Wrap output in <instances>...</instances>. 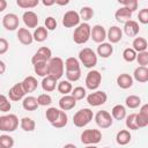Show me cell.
<instances>
[{"mask_svg": "<svg viewBox=\"0 0 148 148\" xmlns=\"http://www.w3.org/2000/svg\"><path fill=\"white\" fill-rule=\"evenodd\" d=\"M86 148H98V147H96L95 145H90V146H87Z\"/></svg>", "mask_w": 148, "mask_h": 148, "instance_id": "obj_58", "label": "cell"}, {"mask_svg": "<svg viewBox=\"0 0 148 148\" xmlns=\"http://www.w3.org/2000/svg\"><path fill=\"white\" fill-rule=\"evenodd\" d=\"M71 95L76 99V101H80V99H83L86 96H87V91L83 87H75L74 89H72L71 91Z\"/></svg>", "mask_w": 148, "mask_h": 148, "instance_id": "obj_42", "label": "cell"}, {"mask_svg": "<svg viewBox=\"0 0 148 148\" xmlns=\"http://www.w3.org/2000/svg\"><path fill=\"white\" fill-rule=\"evenodd\" d=\"M141 104V98L136 95H130L125 99V105L130 109H136Z\"/></svg>", "mask_w": 148, "mask_h": 148, "instance_id": "obj_34", "label": "cell"}, {"mask_svg": "<svg viewBox=\"0 0 148 148\" xmlns=\"http://www.w3.org/2000/svg\"><path fill=\"white\" fill-rule=\"evenodd\" d=\"M106 101H108V95L105 91L102 90H95L87 96V102L91 106H101L105 104Z\"/></svg>", "mask_w": 148, "mask_h": 148, "instance_id": "obj_9", "label": "cell"}, {"mask_svg": "<svg viewBox=\"0 0 148 148\" xmlns=\"http://www.w3.org/2000/svg\"><path fill=\"white\" fill-rule=\"evenodd\" d=\"M79 61L86 68H92L97 65V54L90 47H83L79 52Z\"/></svg>", "mask_w": 148, "mask_h": 148, "instance_id": "obj_2", "label": "cell"}, {"mask_svg": "<svg viewBox=\"0 0 148 148\" xmlns=\"http://www.w3.org/2000/svg\"><path fill=\"white\" fill-rule=\"evenodd\" d=\"M79 13L75 10H67L62 16V25L65 28H76L80 24Z\"/></svg>", "mask_w": 148, "mask_h": 148, "instance_id": "obj_10", "label": "cell"}, {"mask_svg": "<svg viewBox=\"0 0 148 148\" xmlns=\"http://www.w3.org/2000/svg\"><path fill=\"white\" fill-rule=\"evenodd\" d=\"M135 60L138 61V64H139L140 66L147 67V65H148V51H143V52L136 53Z\"/></svg>", "mask_w": 148, "mask_h": 148, "instance_id": "obj_46", "label": "cell"}, {"mask_svg": "<svg viewBox=\"0 0 148 148\" xmlns=\"http://www.w3.org/2000/svg\"><path fill=\"white\" fill-rule=\"evenodd\" d=\"M104 148H110V147H104Z\"/></svg>", "mask_w": 148, "mask_h": 148, "instance_id": "obj_60", "label": "cell"}, {"mask_svg": "<svg viewBox=\"0 0 148 148\" xmlns=\"http://www.w3.org/2000/svg\"><path fill=\"white\" fill-rule=\"evenodd\" d=\"M44 27H45V29L49 31V30H54L56 28H57V25H58V23H57V20L54 18V17H52V16H47L46 18H45V21H44Z\"/></svg>", "mask_w": 148, "mask_h": 148, "instance_id": "obj_48", "label": "cell"}, {"mask_svg": "<svg viewBox=\"0 0 148 148\" xmlns=\"http://www.w3.org/2000/svg\"><path fill=\"white\" fill-rule=\"evenodd\" d=\"M47 65H49V75L53 76L57 80H59L64 75L65 65H64V60L60 57H52L49 60Z\"/></svg>", "mask_w": 148, "mask_h": 148, "instance_id": "obj_4", "label": "cell"}, {"mask_svg": "<svg viewBox=\"0 0 148 148\" xmlns=\"http://www.w3.org/2000/svg\"><path fill=\"white\" fill-rule=\"evenodd\" d=\"M40 84H42V89H43L44 91H46V92H51V91H53V90L57 88L58 80L54 79V77L51 76V75H47V76L43 77Z\"/></svg>", "mask_w": 148, "mask_h": 148, "instance_id": "obj_22", "label": "cell"}, {"mask_svg": "<svg viewBox=\"0 0 148 148\" xmlns=\"http://www.w3.org/2000/svg\"><path fill=\"white\" fill-rule=\"evenodd\" d=\"M9 49V43L6 38L0 37V54H5Z\"/></svg>", "mask_w": 148, "mask_h": 148, "instance_id": "obj_51", "label": "cell"}, {"mask_svg": "<svg viewBox=\"0 0 148 148\" xmlns=\"http://www.w3.org/2000/svg\"><path fill=\"white\" fill-rule=\"evenodd\" d=\"M147 47H148V43H147L146 38H143V37H135L132 42V49L136 53L147 51Z\"/></svg>", "mask_w": 148, "mask_h": 148, "instance_id": "obj_26", "label": "cell"}, {"mask_svg": "<svg viewBox=\"0 0 148 148\" xmlns=\"http://www.w3.org/2000/svg\"><path fill=\"white\" fill-rule=\"evenodd\" d=\"M42 2H43L44 6H52V5H54V0H43Z\"/></svg>", "mask_w": 148, "mask_h": 148, "instance_id": "obj_55", "label": "cell"}, {"mask_svg": "<svg viewBox=\"0 0 148 148\" xmlns=\"http://www.w3.org/2000/svg\"><path fill=\"white\" fill-rule=\"evenodd\" d=\"M97 56H99L101 58H109L112 53H113V46L110 43H101L97 46Z\"/></svg>", "mask_w": 148, "mask_h": 148, "instance_id": "obj_24", "label": "cell"}, {"mask_svg": "<svg viewBox=\"0 0 148 148\" xmlns=\"http://www.w3.org/2000/svg\"><path fill=\"white\" fill-rule=\"evenodd\" d=\"M20 126H21V128H22L23 131H25V132H32V131H35V128H36V123H35V120H34L32 118H30V117H23V118L20 120Z\"/></svg>", "mask_w": 148, "mask_h": 148, "instance_id": "obj_32", "label": "cell"}, {"mask_svg": "<svg viewBox=\"0 0 148 148\" xmlns=\"http://www.w3.org/2000/svg\"><path fill=\"white\" fill-rule=\"evenodd\" d=\"M111 117L116 120H123L126 118V108L121 104H117L111 110Z\"/></svg>", "mask_w": 148, "mask_h": 148, "instance_id": "obj_29", "label": "cell"}, {"mask_svg": "<svg viewBox=\"0 0 148 148\" xmlns=\"http://www.w3.org/2000/svg\"><path fill=\"white\" fill-rule=\"evenodd\" d=\"M95 121H96V125L99 127V128H109L112 126L113 124V118L111 117L110 112L105 111V110H101L98 111L96 114H95Z\"/></svg>", "mask_w": 148, "mask_h": 148, "instance_id": "obj_8", "label": "cell"}, {"mask_svg": "<svg viewBox=\"0 0 148 148\" xmlns=\"http://www.w3.org/2000/svg\"><path fill=\"white\" fill-rule=\"evenodd\" d=\"M21 83H22V87H23V89H24L25 94L35 91V90L37 89V87H38L37 79H36L35 76H32V75H29V76L24 77V79H23V81H22Z\"/></svg>", "mask_w": 148, "mask_h": 148, "instance_id": "obj_21", "label": "cell"}, {"mask_svg": "<svg viewBox=\"0 0 148 148\" xmlns=\"http://www.w3.org/2000/svg\"><path fill=\"white\" fill-rule=\"evenodd\" d=\"M120 3L123 5V7L127 8L131 13L135 12L138 9V5H139L138 0H124V1H120Z\"/></svg>", "mask_w": 148, "mask_h": 148, "instance_id": "obj_47", "label": "cell"}, {"mask_svg": "<svg viewBox=\"0 0 148 148\" xmlns=\"http://www.w3.org/2000/svg\"><path fill=\"white\" fill-rule=\"evenodd\" d=\"M22 106L27 111H35L39 106L37 103V98L34 96H27L22 99Z\"/></svg>", "mask_w": 148, "mask_h": 148, "instance_id": "obj_28", "label": "cell"}, {"mask_svg": "<svg viewBox=\"0 0 148 148\" xmlns=\"http://www.w3.org/2000/svg\"><path fill=\"white\" fill-rule=\"evenodd\" d=\"M52 58V51L47 46H42L37 50V52L32 56L31 62L32 65L37 62H49V60Z\"/></svg>", "mask_w": 148, "mask_h": 148, "instance_id": "obj_11", "label": "cell"}, {"mask_svg": "<svg viewBox=\"0 0 148 148\" xmlns=\"http://www.w3.org/2000/svg\"><path fill=\"white\" fill-rule=\"evenodd\" d=\"M101 82H102V74L98 71L92 69L88 72L86 76V87L89 90L91 91L97 90V88L101 86Z\"/></svg>", "mask_w": 148, "mask_h": 148, "instance_id": "obj_7", "label": "cell"}, {"mask_svg": "<svg viewBox=\"0 0 148 148\" xmlns=\"http://www.w3.org/2000/svg\"><path fill=\"white\" fill-rule=\"evenodd\" d=\"M62 148H77L75 145H73V143H67V145H65Z\"/></svg>", "mask_w": 148, "mask_h": 148, "instance_id": "obj_57", "label": "cell"}, {"mask_svg": "<svg viewBox=\"0 0 148 148\" xmlns=\"http://www.w3.org/2000/svg\"><path fill=\"white\" fill-rule=\"evenodd\" d=\"M79 16H80V20H83L84 22L89 21L94 16V9L89 6H84L80 9V13H79Z\"/></svg>", "mask_w": 148, "mask_h": 148, "instance_id": "obj_35", "label": "cell"}, {"mask_svg": "<svg viewBox=\"0 0 148 148\" xmlns=\"http://www.w3.org/2000/svg\"><path fill=\"white\" fill-rule=\"evenodd\" d=\"M0 146H2L3 148H13L14 139L8 134H2L0 135Z\"/></svg>", "mask_w": 148, "mask_h": 148, "instance_id": "obj_44", "label": "cell"}, {"mask_svg": "<svg viewBox=\"0 0 148 148\" xmlns=\"http://www.w3.org/2000/svg\"><path fill=\"white\" fill-rule=\"evenodd\" d=\"M0 148H3V147H2V146H0Z\"/></svg>", "mask_w": 148, "mask_h": 148, "instance_id": "obj_59", "label": "cell"}, {"mask_svg": "<svg viewBox=\"0 0 148 148\" xmlns=\"http://www.w3.org/2000/svg\"><path fill=\"white\" fill-rule=\"evenodd\" d=\"M139 114H140L141 117H143L145 119H148V104H143V105L140 108Z\"/></svg>", "mask_w": 148, "mask_h": 148, "instance_id": "obj_52", "label": "cell"}, {"mask_svg": "<svg viewBox=\"0 0 148 148\" xmlns=\"http://www.w3.org/2000/svg\"><path fill=\"white\" fill-rule=\"evenodd\" d=\"M133 80L140 82V83H146L148 81V68L143 66H138L134 72H133Z\"/></svg>", "mask_w": 148, "mask_h": 148, "instance_id": "obj_20", "label": "cell"}, {"mask_svg": "<svg viewBox=\"0 0 148 148\" xmlns=\"http://www.w3.org/2000/svg\"><path fill=\"white\" fill-rule=\"evenodd\" d=\"M12 109V104L6 95L0 94V111L1 112H9Z\"/></svg>", "mask_w": 148, "mask_h": 148, "instance_id": "obj_43", "label": "cell"}, {"mask_svg": "<svg viewBox=\"0 0 148 148\" xmlns=\"http://www.w3.org/2000/svg\"><path fill=\"white\" fill-rule=\"evenodd\" d=\"M132 135L128 130H120L116 135V141L119 146H126L127 143H130Z\"/></svg>", "mask_w": 148, "mask_h": 148, "instance_id": "obj_27", "label": "cell"}, {"mask_svg": "<svg viewBox=\"0 0 148 148\" xmlns=\"http://www.w3.org/2000/svg\"><path fill=\"white\" fill-rule=\"evenodd\" d=\"M90 38L95 42V43H104L105 38H106V30L104 29L103 25L101 24H96L94 27H91V31H90Z\"/></svg>", "mask_w": 148, "mask_h": 148, "instance_id": "obj_13", "label": "cell"}, {"mask_svg": "<svg viewBox=\"0 0 148 148\" xmlns=\"http://www.w3.org/2000/svg\"><path fill=\"white\" fill-rule=\"evenodd\" d=\"M5 72H6V64L2 60H0V75H2Z\"/></svg>", "mask_w": 148, "mask_h": 148, "instance_id": "obj_54", "label": "cell"}, {"mask_svg": "<svg viewBox=\"0 0 148 148\" xmlns=\"http://www.w3.org/2000/svg\"><path fill=\"white\" fill-rule=\"evenodd\" d=\"M20 21H18V16L14 13H8L2 17V25L6 30L8 31H14L18 28Z\"/></svg>", "mask_w": 148, "mask_h": 148, "instance_id": "obj_12", "label": "cell"}, {"mask_svg": "<svg viewBox=\"0 0 148 148\" xmlns=\"http://www.w3.org/2000/svg\"><path fill=\"white\" fill-rule=\"evenodd\" d=\"M57 89H58V91H59L60 94H62V95H69V92L72 91L73 87H72V83H71L69 81L62 80V81H60V82L57 84Z\"/></svg>", "mask_w": 148, "mask_h": 148, "instance_id": "obj_36", "label": "cell"}, {"mask_svg": "<svg viewBox=\"0 0 148 148\" xmlns=\"http://www.w3.org/2000/svg\"><path fill=\"white\" fill-rule=\"evenodd\" d=\"M25 96V91L22 87V83L18 82V83H15L8 91V97L10 101L13 102H18L21 99H23Z\"/></svg>", "mask_w": 148, "mask_h": 148, "instance_id": "obj_14", "label": "cell"}, {"mask_svg": "<svg viewBox=\"0 0 148 148\" xmlns=\"http://www.w3.org/2000/svg\"><path fill=\"white\" fill-rule=\"evenodd\" d=\"M90 31H91V27L89 23L87 22H82L80 23L73 32V40L76 44H84L90 39Z\"/></svg>", "mask_w": 148, "mask_h": 148, "instance_id": "obj_1", "label": "cell"}, {"mask_svg": "<svg viewBox=\"0 0 148 148\" xmlns=\"http://www.w3.org/2000/svg\"><path fill=\"white\" fill-rule=\"evenodd\" d=\"M54 3H56V5H60V6H65V5H68V3H69V1H68V0H65V1L54 0Z\"/></svg>", "mask_w": 148, "mask_h": 148, "instance_id": "obj_56", "label": "cell"}, {"mask_svg": "<svg viewBox=\"0 0 148 148\" xmlns=\"http://www.w3.org/2000/svg\"><path fill=\"white\" fill-rule=\"evenodd\" d=\"M18 118L14 113L0 116V131L2 132H14L18 127Z\"/></svg>", "mask_w": 148, "mask_h": 148, "instance_id": "obj_3", "label": "cell"}, {"mask_svg": "<svg viewBox=\"0 0 148 148\" xmlns=\"http://www.w3.org/2000/svg\"><path fill=\"white\" fill-rule=\"evenodd\" d=\"M123 58L125 61L127 62H133L135 61V58H136V52L132 49V47H127L123 51Z\"/></svg>", "mask_w": 148, "mask_h": 148, "instance_id": "obj_41", "label": "cell"}, {"mask_svg": "<svg viewBox=\"0 0 148 148\" xmlns=\"http://www.w3.org/2000/svg\"><path fill=\"white\" fill-rule=\"evenodd\" d=\"M22 20H23V23L24 25L29 29V28H37L38 25V16L35 12L32 10H27L23 13L22 15Z\"/></svg>", "mask_w": 148, "mask_h": 148, "instance_id": "obj_15", "label": "cell"}, {"mask_svg": "<svg viewBox=\"0 0 148 148\" xmlns=\"http://www.w3.org/2000/svg\"><path fill=\"white\" fill-rule=\"evenodd\" d=\"M58 104H59V109L61 111H68V110H72L73 108H75L76 99L72 95H64L59 99Z\"/></svg>", "mask_w": 148, "mask_h": 148, "instance_id": "obj_17", "label": "cell"}, {"mask_svg": "<svg viewBox=\"0 0 148 148\" xmlns=\"http://www.w3.org/2000/svg\"><path fill=\"white\" fill-rule=\"evenodd\" d=\"M38 3H39L38 0H16V5H17L20 8H23V9H31V8H35Z\"/></svg>", "mask_w": 148, "mask_h": 148, "instance_id": "obj_39", "label": "cell"}, {"mask_svg": "<svg viewBox=\"0 0 148 148\" xmlns=\"http://www.w3.org/2000/svg\"><path fill=\"white\" fill-rule=\"evenodd\" d=\"M67 123H68V117H67L66 112L60 110V113H59L58 119H57L53 124H51V125H52L53 127H56V128H62V127H65V126L67 125Z\"/></svg>", "mask_w": 148, "mask_h": 148, "instance_id": "obj_38", "label": "cell"}, {"mask_svg": "<svg viewBox=\"0 0 148 148\" xmlns=\"http://www.w3.org/2000/svg\"><path fill=\"white\" fill-rule=\"evenodd\" d=\"M94 118V113L90 109L84 108L79 110L74 116H73V124L76 127H84L87 126Z\"/></svg>", "mask_w": 148, "mask_h": 148, "instance_id": "obj_5", "label": "cell"}, {"mask_svg": "<svg viewBox=\"0 0 148 148\" xmlns=\"http://www.w3.org/2000/svg\"><path fill=\"white\" fill-rule=\"evenodd\" d=\"M102 140V133L99 130L95 128H89L84 130L81 133V142L83 145L90 146V145H97Z\"/></svg>", "mask_w": 148, "mask_h": 148, "instance_id": "obj_6", "label": "cell"}, {"mask_svg": "<svg viewBox=\"0 0 148 148\" xmlns=\"http://www.w3.org/2000/svg\"><path fill=\"white\" fill-rule=\"evenodd\" d=\"M65 65V69L66 72H73V71H81V66H80V61L74 58V57H69L65 60L64 62Z\"/></svg>", "mask_w": 148, "mask_h": 148, "instance_id": "obj_31", "label": "cell"}, {"mask_svg": "<svg viewBox=\"0 0 148 148\" xmlns=\"http://www.w3.org/2000/svg\"><path fill=\"white\" fill-rule=\"evenodd\" d=\"M16 37H17L18 42L21 44H23V45H30L34 42L32 34L27 28H18L17 34H16Z\"/></svg>", "mask_w": 148, "mask_h": 148, "instance_id": "obj_18", "label": "cell"}, {"mask_svg": "<svg viewBox=\"0 0 148 148\" xmlns=\"http://www.w3.org/2000/svg\"><path fill=\"white\" fill-rule=\"evenodd\" d=\"M117 84L121 89H128L133 86V77L127 73L119 74L117 76Z\"/></svg>", "mask_w": 148, "mask_h": 148, "instance_id": "obj_23", "label": "cell"}, {"mask_svg": "<svg viewBox=\"0 0 148 148\" xmlns=\"http://www.w3.org/2000/svg\"><path fill=\"white\" fill-rule=\"evenodd\" d=\"M37 103H38L39 106H47V105H50L52 103V97L46 92L45 94H40L37 97Z\"/></svg>", "mask_w": 148, "mask_h": 148, "instance_id": "obj_45", "label": "cell"}, {"mask_svg": "<svg viewBox=\"0 0 148 148\" xmlns=\"http://www.w3.org/2000/svg\"><path fill=\"white\" fill-rule=\"evenodd\" d=\"M140 31V27L139 23L134 20H130L127 22L124 23V32L128 36V37H135Z\"/></svg>", "mask_w": 148, "mask_h": 148, "instance_id": "obj_19", "label": "cell"}, {"mask_svg": "<svg viewBox=\"0 0 148 148\" xmlns=\"http://www.w3.org/2000/svg\"><path fill=\"white\" fill-rule=\"evenodd\" d=\"M136 113H131L128 116H126V120H125V124H126V127L128 130H139L138 128V125H136Z\"/></svg>", "mask_w": 148, "mask_h": 148, "instance_id": "obj_40", "label": "cell"}, {"mask_svg": "<svg viewBox=\"0 0 148 148\" xmlns=\"http://www.w3.org/2000/svg\"><path fill=\"white\" fill-rule=\"evenodd\" d=\"M34 71L38 76L45 77L49 75V65L47 62H37L34 65Z\"/></svg>", "mask_w": 148, "mask_h": 148, "instance_id": "obj_33", "label": "cell"}, {"mask_svg": "<svg viewBox=\"0 0 148 148\" xmlns=\"http://www.w3.org/2000/svg\"><path fill=\"white\" fill-rule=\"evenodd\" d=\"M67 81L69 82H76L81 77V71H73V72H65Z\"/></svg>", "mask_w": 148, "mask_h": 148, "instance_id": "obj_49", "label": "cell"}, {"mask_svg": "<svg viewBox=\"0 0 148 148\" xmlns=\"http://www.w3.org/2000/svg\"><path fill=\"white\" fill-rule=\"evenodd\" d=\"M47 36H49V31L45 29V27H37L32 34L34 40H36L38 43H43L44 40H46Z\"/></svg>", "mask_w": 148, "mask_h": 148, "instance_id": "obj_30", "label": "cell"}, {"mask_svg": "<svg viewBox=\"0 0 148 148\" xmlns=\"http://www.w3.org/2000/svg\"><path fill=\"white\" fill-rule=\"evenodd\" d=\"M106 38L109 39L110 44H116V43L121 40V38H123V30L119 27L113 25V27L109 28V30L106 31Z\"/></svg>", "mask_w": 148, "mask_h": 148, "instance_id": "obj_16", "label": "cell"}, {"mask_svg": "<svg viewBox=\"0 0 148 148\" xmlns=\"http://www.w3.org/2000/svg\"><path fill=\"white\" fill-rule=\"evenodd\" d=\"M132 14H133V13H131L127 8H125V7H120V8H118V9L116 10V13H114V17H116V20H117L118 22H123V23H125V22H127V21L131 20Z\"/></svg>", "mask_w": 148, "mask_h": 148, "instance_id": "obj_25", "label": "cell"}, {"mask_svg": "<svg viewBox=\"0 0 148 148\" xmlns=\"http://www.w3.org/2000/svg\"><path fill=\"white\" fill-rule=\"evenodd\" d=\"M59 113H60V109H57V108H49L46 111H45V117L47 119V121L50 124H53L58 117H59Z\"/></svg>", "mask_w": 148, "mask_h": 148, "instance_id": "obj_37", "label": "cell"}, {"mask_svg": "<svg viewBox=\"0 0 148 148\" xmlns=\"http://www.w3.org/2000/svg\"><path fill=\"white\" fill-rule=\"evenodd\" d=\"M138 18H139V22H141L142 24H147L148 23V8L141 9L138 14Z\"/></svg>", "mask_w": 148, "mask_h": 148, "instance_id": "obj_50", "label": "cell"}, {"mask_svg": "<svg viewBox=\"0 0 148 148\" xmlns=\"http://www.w3.org/2000/svg\"><path fill=\"white\" fill-rule=\"evenodd\" d=\"M7 8V1L6 0H0V13L3 12Z\"/></svg>", "mask_w": 148, "mask_h": 148, "instance_id": "obj_53", "label": "cell"}]
</instances>
